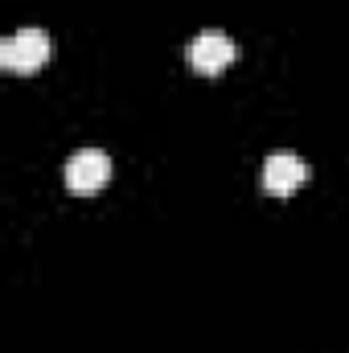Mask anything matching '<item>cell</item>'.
I'll list each match as a JSON object with an SVG mask.
<instances>
[{
    "label": "cell",
    "instance_id": "6da1fadb",
    "mask_svg": "<svg viewBox=\"0 0 349 353\" xmlns=\"http://www.w3.org/2000/svg\"><path fill=\"white\" fill-rule=\"evenodd\" d=\"M50 62V33L46 29H17L12 37L0 41V66L17 74H33Z\"/></svg>",
    "mask_w": 349,
    "mask_h": 353
},
{
    "label": "cell",
    "instance_id": "7a4b0ae2",
    "mask_svg": "<svg viewBox=\"0 0 349 353\" xmlns=\"http://www.w3.org/2000/svg\"><path fill=\"white\" fill-rule=\"evenodd\" d=\"M62 181H66V189L70 193H99L107 181H111V157L103 152V148H79L70 161H66V169H62Z\"/></svg>",
    "mask_w": 349,
    "mask_h": 353
},
{
    "label": "cell",
    "instance_id": "3957f363",
    "mask_svg": "<svg viewBox=\"0 0 349 353\" xmlns=\"http://www.w3.org/2000/svg\"><path fill=\"white\" fill-rule=\"evenodd\" d=\"M189 66L197 74H222L235 58H239V46L222 33V29H201L193 41H189Z\"/></svg>",
    "mask_w": 349,
    "mask_h": 353
},
{
    "label": "cell",
    "instance_id": "277c9868",
    "mask_svg": "<svg viewBox=\"0 0 349 353\" xmlns=\"http://www.w3.org/2000/svg\"><path fill=\"white\" fill-rule=\"evenodd\" d=\"M304 181H308V165H304L296 152H271V157L263 161L259 185H263V193H271V197H288V193H296Z\"/></svg>",
    "mask_w": 349,
    "mask_h": 353
}]
</instances>
